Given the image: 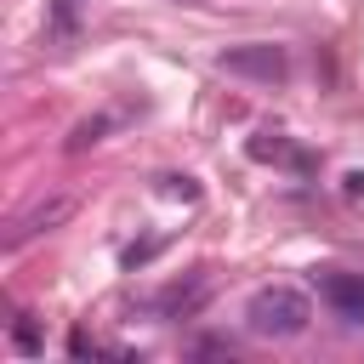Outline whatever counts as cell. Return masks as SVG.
Wrapping results in <instances>:
<instances>
[{"mask_svg":"<svg viewBox=\"0 0 364 364\" xmlns=\"http://www.w3.org/2000/svg\"><path fill=\"white\" fill-rule=\"evenodd\" d=\"M245 318H250L256 336H267V341H290V336H301V330L313 324V301H307L296 284H262V290L250 296Z\"/></svg>","mask_w":364,"mask_h":364,"instance_id":"6da1fadb","label":"cell"},{"mask_svg":"<svg viewBox=\"0 0 364 364\" xmlns=\"http://www.w3.org/2000/svg\"><path fill=\"white\" fill-rule=\"evenodd\" d=\"M216 63H222L228 74H245V80H262V85H273V80H284V74H290V57H284V46H273V40L228 46Z\"/></svg>","mask_w":364,"mask_h":364,"instance_id":"7a4b0ae2","label":"cell"},{"mask_svg":"<svg viewBox=\"0 0 364 364\" xmlns=\"http://www.w3.org/2000/svg\"><path fill=\"white\" fill-rule=\"evenodd\" d=\"M68 216H74V199H68V193H51V199H40V205H28L23 216H11V222H6V239H0V245H6V250H23L28 239H40V233H51V228H63Z\"/></svg>","mask_w":364,"mask_h":364,"instance_id":"3957f363","label":"cell"},{"mask_svg":"<svg viewBox=\"0 0 364 364\" xmlns=\"http://www.w3.org/2000/svg\"><path fill=\"white\" fill-rule=\"evenodd\" d=\"M313 284H318V301H324L341 324H364V273L324 267V273H313Z\"/></svg>","mask_w":364,"mask_h":364,"instance_id":"277c9868","label":"cell"},{"mask_svg":"<svg viewBox=\"0 0 364 364\" xmlns=\"http://www.w3.org/2000/svg\"><path fill=\"white\" fill-rule=\"evenodd\" d=\"M250 154L256 159H273V165H296V171H307V154H296L284 136H273V131H262V136H250Z\"/></svg>","mask_w":364,"mask_h":364,"instance_id":"5b68a950","label":"cell"},{"mask_svg":"<svg viewBox=\"0 0 364 364\" xmlns=\"http://www.w3.org/2000/svg\"><path fill=\"white\" fill-rule=\"evenodd\" d=\"M108 125H114V114H97V119H80V125H74V136H68V154H80V148H97Z\"/></svg>","mask_w":364,"mask_h":364,"instance_id":"8992f818","label":"cell"},{"mask_svg":"<svg viewBox=\"0 0 364 364\" xmlns=\"http://www.w3.org/2000/svg\"><path fill=\"white\" fill-rule=\"evenodd\" d=\"M80 11H85V0H51V34L68 40L80 28Z\"/></svg>","mask_w":364,"mask_h":364,"instance_id":"52a82bcc","label":"cell"},{"mask_svg":"<svg viewBox=\"0 0 364 364\" xmlns=\"http://www.w3.org/2000/svg\"><path fill=\"white\" fill-rule=\"evenodd\" d=\"M11 341H17V353H28V358L40 353V330L28 324V313H17V318H11Z\"/></svg>","mask_w":364,"mask_h":364,"instance_id":"ba28073f","label":"cell"},{"mask_svg":"<svg viewBox=\"0 0 364 364\" xmlns=\"http://www.w3.org/2000/svg\"><path fill=\"white\" fill-rule=\"evenodd\" d=\"M347 193H364V176H358V171L347 176Z\"/></svg>","mask_w":364,"mask_h":364,"instance_id":"9c48e42d","label":"cell"}]
</instances>
